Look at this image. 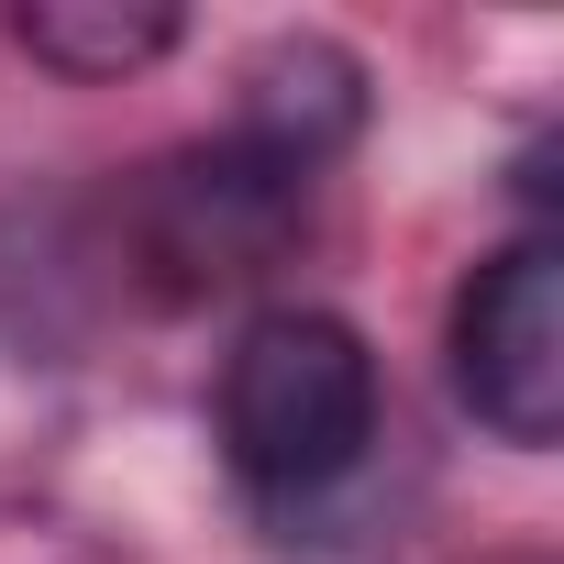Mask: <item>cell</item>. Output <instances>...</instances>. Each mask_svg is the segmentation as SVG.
Instances as JSON below:
<instances>
[{
    "label": "cell",
    "instance_id": "cell-1",
    "mask_svg": "<svg viewBox=\"0 0 564 564\" xmlns=\"http://www.w3.org/2000/svg\"><path fill=\"white\" fill-rule=\"evenodd\" d=\"M377 355L344 311H311V300H276L232 333L221 355V465L254 487V498H322L366 465L377 443Z\"/></svg>",
    "mask_w": 564,
    "mask_h": 564
},
{
    "label": "cell",
    "instance_id": "cell-2",
    "mask_svg": "<svg viewBox=\"0 0 564 564\" xmlns=\"http://www.w3.org/2000/svg\"><path fill=\"white\" fill-rule=\"evenodd\" d=\"M443 366H454V399L476 410V432H498L520 454L564 443V243L553 232L498 243L454 289Z\"/></svg>",
    "mask_w": 564,
    "mask_h": 564
},
{
    "label": "cell",
    "instance_id": "cell-3",
    "mask_svg": "<svg viewBox=\"0 0 564 564\" xmlns=\"http://www.w3.org/2000/svg\"><path fill=\"white\" fill-rule=\"evenodd\" d=\"M300 210H311V177L265 166L254 144L221 133V144H188V155L155 166V188H144V254L166 265V289H243L254 265L289 254Z\"/></svg>",
    "mask_w": 564,
    "mask_h": 564
},
{
    "label": "cell",
    "instance_id": "cell-4",
    "mask_svg": "<svg viewBox=\"0 0 564 564\" xmlns=\"http://www.w3.org/2000/svg\"><path fill=\"white\" fill-rule=\"evenodd\" d=\"M366 133V56L333 34H276L243 56L232 78V144H254L265 166L322 177L344 144Z\"/></svg>",
    "mask_w": 564,
    "mask_h": 564
},
{
    "label": "cell",
    "instance_id": "cell-5",
    "mask_svg": "<svg viewBox=\"0 0 564 564\" xmlns=\"http://www.w3.org/2000/svg\"><path fill=\"white\" fill-rule=\"evenodd\" d=\"M12 45L34 67L78 78V89H111V78H133V67H155L177 45V12L166 0H23Z\"/></svg>",
    "mask_w": 564,
    "mask_h": 564
}]
</instances>
